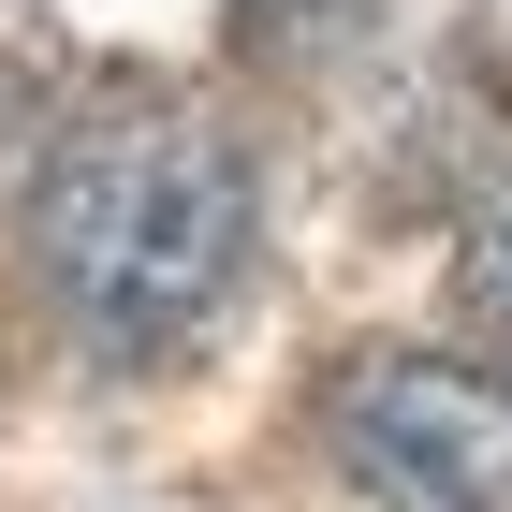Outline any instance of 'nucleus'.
Returning <instances> with one entry per match:
<instances>
[{
  "mask_svg": "<svg viewBox=\"0 0 512 512\" xmlns=\"http://www.w3.org/2000/svg\"><path fill=\"white\" fill-rule=\"evenodd\" d=\"M249 235H264V191H249V147L205 118L191 88L118 74L44 118L30 161V278L44 308L74 322L103 366H161L191 352L205 322L235 308Z\"/></svg>",
  "mask_w": 512,
  "mask_h": 512,
  "instance_id": "1",
  "label": "nucleus"
},
{
  "mask_svg": "<svg viewBox=\"0 0 512 512\" xmlns=\"http://www.w3.org/2000/svg\"><path fill=\"white\" fill-rule=\"evenodd\" d=\"M337 469L395 512H512V366L469 352H352L322 395Z\"/></svg>",
  "mask_w": 512,
  "mask_h": 512,
  "instance_id": "2",
  "label": "nucleus"
},
{
  "mask_svg": "<svg viewBox=\"0 0 512 512\" xmlns=\"http://www.w3.org/2000/svg\"><path fill=\"white\" fill-rule=\"evenodd\" d=\"M44 118H59V30H44V0H0V147Z\"/></svg>",
  "mask_w": 512,
  "mask_h": 512,
  "instance_id": "3",
  "label": "nucleus"
},
{
  "mask_svg": "<svg viewBox=\"0 0 512 512\" xmlns=\"http://www.w3.org/2000/svg\"><path fill=\"white\" fill-rule=\"evenodd\" d=\"M454 308H469L483 337L512 352V191H483V205H469V235H454Z\"/></svg>",
  "mask_w": 512,
  "mask_h": 512,
  "instance_id": "4",
  "label": "nucleus"
}]
</instances>
